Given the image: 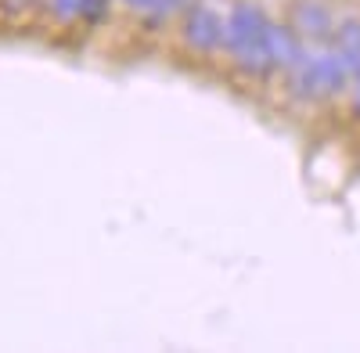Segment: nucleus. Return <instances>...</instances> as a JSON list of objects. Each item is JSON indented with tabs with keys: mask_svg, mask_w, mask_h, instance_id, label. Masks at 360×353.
<instances>
[{
	"mask_svg": "<svg viewBox=\"0 0 360 353\" xmlns=\"http://www.w3.org/2000/svg\"><path fill=\"white\" fill-rule=\"evenodd\" d=\"M112 4L115 0H83V8H79V22L86 29H98L112 18Z\"/></svg>",
	"mask_w": 360,
	"mask_h": 353,
	"instance_id": "6e6552de",
	"label": "nucleus"
},
{
	"mask_svg": "<svg viewBox=\"0 0 360 353\" xmlns=\"http://www.w3.org/2000/svg\"><path fill=\"white\" fill-rule=\"evenodd\" d=\"M115 4H123L130 15H141L144 11V0H115Z\"/></svg>",
	"mask_w": 360,
	"mask_h": 353,
	"instance_id": "1a4fd4ad",
	"label": "nucleus"
},
{
	"mask_svg": "<svg viewBox=\"0 0 360 353\" xmlns=\"http://www.w3.org/2000/svg\"><path fill=\"white\" fill-rule=\"evenodd\" d=\"M288 25L303 40H317V44H328V37L335 33L332 8L324 0H288Z\"/></svg>",
	"mask_w": 360,
	"mask_h": 353,
	"instance_id": "7ed1b4c3",
	"label": "nucleus"
},
{
	"mask_svg": "<svg viewBox=\"0 0 360 353\" xmlns=\"http://www.w3.org/2000/svg\"><path fill=\"white\" fill-rule=\"evenodd\" d=\"M266 11L256 4V0H231L227 15H224V47L220 54L227 62H238L249 47H256L266 33Z\"/></svg>",
	"mask_w": 360,
	"mask_h": 353,
	"instance_id": "f03ea898",
	"label": "nucleus"
},
{
	"mask_svg": "<svg viewBox=\"0 0 360 353\" xmlns=\"http://www.w3.org/2000/svg\"><path fill=\"white\" fill-rule=\"evenodd\" d=\"M227 4L217 8V0H191V4L184 8V15H180V47H184L191 58H198V62H209V58L220 54Z\"/></svg>",
	"mask_w": 360,
	"mask_h": 353,
	"instance_id": "f257e3e1",
	"label": "nucleus"
},
{
	"mask_svg": "<svg viewBox=\"0 0 360 353\" xmlns=\"http://www.w3.org/2000/svg\"><path fill=\"white\" fill-rule=\"evenodd\" d=\"M188 4L191 0H144V11L137 18H141V25L148 29V33H162V29L173 25V18L184 15Z\"/></svg>",
	"mask_w": 360,
	"mask_h": 353,
	"instance_id": "423d86ee",
	"label": "nucleus"
},
{
	"mask_svg": "<svg viewBox=\"0 0 360 353\" xmlns=\"http://www.w3.org/2000/svg\"><path fill=\"white\" fill-rule=\"evenodd\" d=\"M40 8H44V15H47L54 25H76L83 0H44Z\"/></svg>",
	"mask_w": 360,
	"mask_h": 353,
	"instance_id": "0eeeda50",
	"label": "nucleus"
},
{
	"mask_svg": "<svg viewBox=\"0 0 360 353\" xmlns=\"http://www.w3.org/2000/svg\"><path fill=\"white\" fill-rule=\"evenodd\" d=\"M266 51H270V58H274L278 76H285V72H292L299 62H303L307 44H303V37H299L288 22L270 18L266 22Z\"/></svg>",
	"mask_w": 360,
	"mask_h": 353,
	"instance_id": "20e7f679",
	"label": "nucleus"
},
{
	"mask_svg": "<svg viewBox=\"0 0 360 353\" xmlns=\"http://www.w3.org/2000/svg\"><path fill=\"white\" fill-rule=\"evenodd\" d=\"M335 54L349 76L360 72V18L356 15H349L335 25Z\"/></svg>",
	"mask_w": 360,
	"mask_h": 353,
	"instance_id": "39448f33",
	"label": "nucleus"
}]
</instances>
